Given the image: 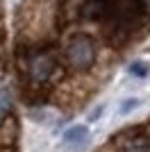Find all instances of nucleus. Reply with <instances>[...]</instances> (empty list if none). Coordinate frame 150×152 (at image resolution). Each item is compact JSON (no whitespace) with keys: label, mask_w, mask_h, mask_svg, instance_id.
Here are the masks:
<instances>
[{"label":"nucleus","mask_w":150,"mask_h":152,"mask_svg":"<svg viewBox=\"0 0 150 152\" xmlns=\"http://www.w3.org/2000/svg\"><path fill=\"white\" fill-rule=\"evenodd\" d=\"M64 55H66V61H68L71 68L80 70V73H87V70L93 68L96 59H98V45H96L93 37L77 32V34H73L66 41Z\"/></svg>","instance_id":"obj_1"},{"label":"nucleus","mask_w":150,"mask_h":152,"mask_svg":"<svg viewBox=\"0 0 150 152\" xmlns=\"http://www.w3.org/2000/svg\"><path fill=\"white\" fill-rule=\"evenodd\" d=\"M55 70V57L48 55V52H41V55H34L30 59V73L34 80H48Z\"/></svg>","instance_id":"obj_2"},{"label":"nucleus","mask_w":150,"mask_h":152,"mask_svg":"<svg viewBox=\"0 0 150 152\" xmlns=\"http://www.w3.org/2000/svg\"><path fill=\"white\" fill-rule=\"evenodd\" d=\"M87 136H89V129L84 125H73L64 132V141H66L68 145H80V143L87 141Z\"/></svg>","instance_id":"obj_3"},{"label":"nucleus","mask_w":150,"mask_h":152,"mask_svg":"<svg viewBox=\"0 0 150 152\" xmlns=\"http://www.w3.org/2000/svg\"><path fill=\"white\" fill-rule=\"evenodd\" d=\"M9 107H12V95H9V91H0V118L9 111Z\"/></svg>","instance_id":"obj_4"},{"label":"nucleus","mask_w":150,"mask_h":152,"mask_svg":"<svg viewBox=\"0 0 150 152\" xmlns=\"http://www.w3.org/2000/svg\"><path fill=\"white\" fill-rule=\"evenodd\" d=\"M148 64H141V61H137V64H132L130 66V73L132 75H139V77H146L148 75Z\"/></svg>","instance_id":"obj_5"}]
</instances>
